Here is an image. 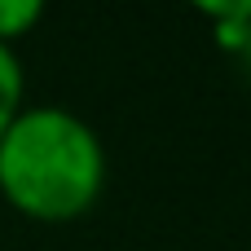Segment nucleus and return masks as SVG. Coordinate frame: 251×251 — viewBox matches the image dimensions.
<instances>
[{
    "label": "nucleus",
    "instance_id": "1",
    "mask_svg": "<svg viewBox=\"0 0 251 251\" xmlns=\"http://www.w3.org/2000/svg\"><path fill=\"white\" fill-rule=\"evenodd\" d=\"M106 190V146L66 106H22L0 137V199L40 225H71Z\"/></svg>",
    "mask_w": 251,
    "mask_h": 251
},
{
    "label": "nucleus",
    "instance_id": "2",
    "mask_svg": "<svg viewBox=\"0 0 251 251\" xmlns=\"http://www.w3.org/2000/svg\"><path fill=\"white\" fill-rule=\"evenodd\" d=\"M26 106V75H22V62L13 49L0 44V137L9 132V124L22 115Z\"/></svg>",
    "mask_w": 251,
    "mask_h": 251
},
{
    "label": "nucleus",
    "instance_id": "3",
    "mask_svg": "<svg viewBox=\"0 0 251 251\" xmlns=\"http://www.w3.org/2000/svg\"><path fill=\"white\" fill-rule=\"evenodd\" d=\"M203 18H207L212 31H216V44L229 49V53H238V44H243V35H247V26H251V0H234V4H203Z\"/></svg>",
    "mask_w": 251,
    "mask_h": 251
},
{
    "label": "nucleus",
    "instance_id": "4",
    "mask_svg": "<svg viewBox=\"0 0 251 251\" xmlns=\"http://www.w3.org/2000/svg\"><path fill=\"white\" fill-rule=\"evenodd\" d=\"M44 18V4L35 0H0V44L13 49L22 35H31Z\"/></svg>",
    "mask_w": 251,
    "mask_h": 251
},
{
    "label": "nucleus",
    "instance_id": "5",
    "mask_svg": "<svg viewBox=\"0 0 251 251\" xmlns=\"http://www.w3.org/2000/svg\"><path fill=\"white\" fill-rule=\"evenodd\" d=\"M238 62H243V71H247V79H251V26H247V35H243V44H238V53H234Z\"/></svg>",
    "mask_w": 251,
    "mask_h": 251
}]
</instances>
